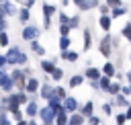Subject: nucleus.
Returning <instances> with one entry per match:
<instances>
[{
    "label": "nucleus",
    "mask_w": 131,
    "mask_h": 125,
    "mask_svg": "<svg viewBox=\"0 0 131 125\" xmlns=\"http://www.w3.org/2000/svg\"><path fill=\"white\" fill-rule=\"evenodd\" d=\"M4 55H6L8 66L20 68V66H27V64H29V57H27V53H25L20 47H8V51H6Z\"/></svg>",
    "instance_id": "f257e3e1"
},
{
    "label": "nucleus",
    "mask_w": 131,
    "mask_h": 125,
    "mask_svg": "<svg viewBox=\"0 0 131 125\" xmlns=\"http://www.w3.org/2000/svg\"><path fill=\"white\" fill-rule=\"evenodd\" d=\"M113 49H115V47H113V35H111V33H106V35L98 41V53H100L102 57H106V59H108V57L113 55Z\"/></svg>",
    "instance_id": "f03ea898"
},
{
    "label": "nucleus",
    "mask_w": 131,
    "mask_h": 125,
    "mask_svg": "<svg viewBox=\"0 0 131 125\" xmlns=\"http://www.w3.org/2000/svg\"><path fill=\"white\" fill-rule=\"evenodd\" d=\"M41 10H43V29L49 31L51 18H53V14H57V8H55L53 4H49V2H43V4H41Z\"/></svg>",
    "instance_id": "7ed1b4c3"
},
{
    "label": "nucleus",
    "mask_w": 131,
    "mask_h": 125,
    "mask_svg": "<svg viewBox=\"0 0 131 125\" xmlns=\"http://www.w3.org/2000/svg\"><path fill=\"white\" fill-rule=\"evenodd\" d=\"M39 35H41V29H39L37 25H25V29H23V33H20V37H23L25 41L39 39Z\"/></svg>",
    "instance_id": "20e7f679"
},
{
    "label": "nucleus",
    "mask_w": 131,
    "mask_h": 125,
    "mask_svg": "<svg viewBox=\"0 0 131 125\" xmlns=\"http://www.w3.org/2000/svg\"><path fill=\"white\" fill-rule=\"evenodd\" d=\"M10 78H12L14 86H16V90H25V84H27V76H25V72H23L20 68H14V70H12V74H10Z\"/></svg>",
    "instance_id": "39448f33"
},
{
    "label": "nucleus",
    "mask_w": 131,
    "mask_h": 125,
    "mask_svg": "<svg viewBox=\"0 0 131 125\" xmlns=\"http://www.w3.org/2000/svg\"><path fill=\"white\" fill-rule=\"evenodd\" d=\"M0 90L6 92V94H10V92L14 90V82H12L10 74H6V72H2V70H0Z\"/></svg>",
    "instance_id": "423d86ee"
},
{
    "label": "nucleus",
    "mask_w": 131,
    "mask_h": 125,
    "mask_svg": "<svg viewBox=\"0 0 131 125\" xmlns=\"http://www.w3.org/2000/svg\"><path fill=\"white\" fill-rule=\"evenodd\" d=\"M39 88H41V80L39 78H35V76L27 78V84H25V92L27 94L35 96V94H39Z\"/></svg>",
    "instance_id": "0eeeda50"
},
{
    "label": "nucleus",
    "mask_w": 131,
    "mask_h": 125,
    "mask_svg": "<svg viewBox=\"0 0 131 125\" xmlns=\"http://www.w3.org/2000/svg\"><path fill=\"white\" fill-rule=\"evenodd\" d=\"M61 105H63V111L70 113V115H72V113H78V109H80V102H78L74 96H70V94L61 100Z\"/></svg>",
    "instance_id": "6e6552de"
},
{
    "label": "nucleus",
    "mask_w": 131,
    "mask_h": 125,
    "mask_svg": "<svg viewBox=\"0 0 131 125\" xmlns=\"http://www.w3.org/2000/svg\"><path fill=\"white\" fill-rule=\"evenodd\" d=\"M37 117L41 119V123H55V113H53L47 105L39 109V115H37Z\"/></svg>",
    "instance_id": "1a4fd4ad"
},
{
    "label": "nucleus",
    "mask_w": 131,
    "mask_h": 125,
    "mask_svg": "<svg viewBox=\"0 0 131 125\" xmlns=\"http://www.w3.org/2000/svg\"><path fill=\"white\" fill-rule=\"evenodd\" d=\"M25 115H27V119H35V117L39 115V105H37L35 98L29 100V102L25 105Z\"/></svg>",
    "instance_id": "9d476101"
},
{
    "label": "nucleus",
    "mask_w": 131,
    "mask_h": 125,
    "mask_svg": "<svg viewBox=\"0 0 131 125\" xmlns=\"http://www.w3.org/2000/svg\"><path fill=\"white\" fill-rule=\"evenodd\" d=\"M100 76H102V70H100V68L88 66V68L84 70V78H86V80H98Z\"/></svg>",
    "instance_id": "9b49d317"
},
{
    "label": "nucleus",
    "mask_w": 131,
    "mask_h": 125,
    "mask_svg": "<svg viewBox=\"0 0 131 125\" xmlns=\"http://www.w3.org/2000/svg\"><path fill=\"white\" fill-rule=\"evenodd\" d=\"M98 27L102 29V31H111V27H113V18H111V14H100L98 16Z\"/></svg>",
    "instance_id": "f8f14e48"
},
{
    "label": "nucleus",
    "mask_w": 131,
    "mask_h": 125,
    "mask_svg": "<svg viewBox=\"0 0 131 125\" xmlns=\"http://www.w3.org/2000/svg\"><path fill=\"white\" fill-rule=\"evenodd\" d=\"M59 57L63 59V61H70V64H76L78 61V51H74V49H68V51H59Z\"/></svg>",
    "instance_id": "ddd939ff"
},
{
    "label": "nucleus",
    "mask_w": 131,
    "mask_h": 125,
    "mask_svg": "<svg viewBox=\"0 0 131 125\" xmlns=\"http://www.w3.org/2000/svg\"><path fill=\"white\" fill-rule=\"evenodd\" d=\"M51 92H53V86L49 84V80H47V82H41V88H39V98L47 100V98L51 96Z\"/></svg>",
    "instance_id": "4468645a"
},
{
    "label": "nucleus",
    "mask_w": 131,
    "mask_h": 125,
    "mask_svg": "<svg viewBox=\"0 0 131 125\" xmlns=\"http://www.w3.org/2000/svg\"><path fill=\"white\" fill-rule=\"evenodd\" d=\"M78 113H82L86 119H88V117H92V115H94V102H92V100H86L84 105H80Z\"/></svg>",
    "instance_id": "2eb2a0df"
},
{
    "label": "nucleus",
    "mask_w": 131,
    "mask_h": 125,
    "mask_svg": "<svg viewBox=\"0 0 131 125\" xmlns=\"http://www.w3.org/2000/svg\"><path fill=\"white\" fill-rule=\"evenodd\" d=\"M0 6H2V10H4V14L6 16H16V6L12 4V2H8V0H4V2H0Z\"/></svg>",
    "instance_id": "dca6fc26"
},
{
    "label": "nucleus",
    "mask_w": 131,
    "mask_h": 125,
    "mask_svg": "<svg viewBox=\"0 0 131 125\" xmlns=\"http://www.w3.org/2000/svg\"><path fill=\"white\" fill-rule=\"evenodd\" d=\"M84 82H86L84 74H74V76L68 80V86H70V88H78V86H82Z\"/></svg>",
    "instance_id": "f3484780"
},
{
    "label": "nucleus",
    "mask_w": 131,
    "mask_h": 125,
    "mask_svg": "<svg viewBox=\"0 0 131 125\" xmlns=\"http://www.w3.org/2000/svg\"><path fill=\"white\" fill-rule=\"evenodd\" d=\"M47 107H49V109H51L55 115L63 111V105H61V100H59V98H55V96H51V98L47 100Z\"/></svg>",
    "instance_id": "a211bd4d"
},
{
    "label": "nucleus",
    "mask_w": 131,
    "mask_h": 125,
    "mask_svg": "<svg viewBox=\"0 0 131 125\" xmlns=\"http://www.w3.org/2000/svg\"><path fill=\"white\" fill-rule=\"evenodd\" d=\"M39 66H41V70H43V72H45V74H47V76H51V74H53V70H55V68H57V66H55V61H53V59H43V61H41V64H39Z\"/></svg>",
    "instance_id": "6ab92c4d"
},
{
    "label": "nucleus",
    "mask_w": 131,
    "mask_h": 125,
    "mask_svg": "<svg viewBox=\"0 0 131 125\" xmlns=\"http://www.w3.org/2000/svg\"><path fill=\"white\" fill-rule=\"evenodd\" d=\"M102 74H104V76H108V78H115V76H117V70H115V64L106 59V61L102 64Z\"/></svg>",
    "instance_id": "aec40b11"
},
{
    "label": "nucleus",
    "mask_w": 131,
    "mask_h": 125,
    "mask_svg": "<svg viewBox=\"0 0 131 125\" xmlns=\"http://www.w3.org/2000/svg\"><path fill=\"white\" fill-rule=\"evenodd\" d=\"M111 105H113L115 109H117V107H123V109H127V107H129V100H127V96H123V94H117V96H113Z\"/></svg>",
    "instance_id": "412c9836"
},
{
    "label": "nucleus",
    "mask_w": 131,
    "mask_h": 125,
    "mask_svg": "<svg viewBox=\"0 0 131 125\" xmlns=\"http://www.w3.org/2000/svg\"><path fill=\"white\" fill-rule=\"evenodd\" d=\"M16 18L20 20V23H25V25H29V20H31V10L29 8H18V12H16Z\"/></svg>",
    "instance_id": "4be33fe9"
},
{
    "label": "nucleus",
    "mask_w": 131,
    "mask_h": 125,
    "mask_svg": "<svg viewBox=\"0 0 131 125\" xmlns=\"http://www.w3.org/2000/svg\"><path fill=\"white\" fill-rule=\"evenodd\" d=\"M82 39H84V43H82V51H88V49L92 47V35H90L88 29L82 31Z\"/></svg>",
    "instance_id": "5701e85b"
},
{
    "label": "nucleus",
    "mask_w": 131,
    "mask_h": 125,
    "mask_svg": "<svg viewBox=\"0 0 131 125\" xmlns=\"http://www.w3.org/2000/svg\"><path fill=\"white\" fill-rule=\"evenodd\" d=\"M29 43H31V49H33V53H37V55H41V57L47 53V51H45V47L39 43V39H33V41H29Z\"/></svg>",
    "instance_id": "b1692460"
},
{
    "label": "nucleus",
    "mask_w": 131,
    "mask_h": 125,
    "mask_svg": "<svg viewBox=\"0 0 131 125\" xmlns=\"http://www.w3.org/2000/svg\"><path fill=\"white\" fill-rule=\"evenodd\" d=\"M84 123H86V117L82 113H72L70 115V123L68 125H84Z\"/></svg>",
    "instance_id": "393cba45"
},
{
    "label": "nucleus",
    "mask_w": 131,
    "mask_h": 125,
    "mask_svg": "<svg viewBox=\"0 0 131 125\" xmlns=\"http://www.w3.org/2000/svg\"><path fill=\"white\" fill-rule=\"evenodd\" d=\"M51 96H55V98H59V100H63L66 96H68V90L63 88V86H53V92H51ZM49 96V98H51ZM47 98V100H49Z\"/></svg>",
    "instance_id": "a878e982"
},
{
    "label": "nucleus",
    "mask_w": 131,
    "mask_h": 125,
    "mask_svg": "<svg viewBox=\"0 0 131 125\" xmlns=\"http://www.w3.org/2000/svg\"><path fill=\"white\" fill-rule=\"evenodd\" d=\"M111 82H113V78H108V76H104V74H102V76L98 78V90H104V92H106V90H108V86H111Z\"/></svg>",
    "instance_id": "bb28decb"
},
{
    "label": "nucleus",
    "mask_w": 131,
    "mask_h": 125,
    "mask_svg": "<svg viewBox=\"0 0 131 125\" xmlns=\"http://www.w3.org/2000/svg\"><path fill=\"white\" fill-rule=\"evenodd\" d=\"M14 96H16V102H18V105H27V102L31 100V94H27L25 90H16Z\"/></svg>",
    "instance_id": "cd10ccee"
},
{
    "label": "nucleus",
    "mask_w": 131,
    "mask_h": 125,
    "mask_svg": "<svg viewBox=\"0 0 131 125\" xmlns=\"http://www.w3.org/2000/svg\"><path fill=\"white\" fill-rule=\"evenodd\" d=\"M68 123H70V113L61 111L55 115V125H68Z\"/></svg>",
    "instance_id": "c85d7f7f"
},
{
    "label": "nucleus",
    "mask_w": 131,
    "mask_h": 125,
    "mask_svg": "<svg viewBox=\"0 0 131 125\" xmlns=\"http://www.w3.org/2000/svg\"><path fill=\"white\" fill-rule=\"evenodd\" d=\"M123 14H127V8L125 6H115V8H111V18L115 20V18H121Z\"/></svg>",
    "instance_id": "c756f323"
},
{
    "label": "nucleus",
    "mask_w": 131,
    "mask_h": 125,
    "mask_svg": "<svg viewBox=\"0 0 131 125\" xmlns=\"http://www.w3.org/2000/svg\"><path fill=\"white\" fill-rule=\"evenodd\" d=\"M100 4H98V0H86L82 6H80V10L82 12H88V10H92V8H98Z\"/></svg>",
    "instance_id": "7c9ffc66"
},
{
    "label": "nucleus",
    "mask_w": 131,
    "mask_h": 125,
    "mask_svg": "<svg viewBox=\"0 0 131 125\" xmlns=\"http://www.w3.org/2000/svg\"><path fill=\"white\" fill-rule=\"evenodd\" d=\"M72 47V39H70V35L68 37H59V51H68Z\"/></svg>",
    "instance_id": "2f4dec72"
},
{
    "label": "nucleus",
    "mask_w": 131,
    "mask_h": 125,
    "mask_svg": "<svg viewBox=\"0 0 131 125\" xmlns=\"http://www.w3.org/2000/svg\"><path fill=\"white\" fill-rule=\"evenodd\" d=\"M111 96H117V94H121V84L119 82H111V86H108V90H106Z\"/></svg>",
    "instance_id": "473e14b6"
},
{
    "label": "nucleus",
    "mask_w": 131,
    "mask_h": 125,
    "mask_svg": "<svg viewBox=\"0 0 131 125\" xmlns=\"http://www.w3.org/2000/svg\"><path fill=\"white\" fill-rule=\"evenodd\" d=\"M49 78H51L53 82H61V80H63V70H61V68H55L53 74H51Z\"/></svg>",
    "instance_id": "72a5a7b5"
},
{
    "label": "nucleus",
    "mask_w": 131,
    "mask_h": 125,
    "mask_svg": "<svg viewBox=\"0 0 131 125\" xmlns=\"http://www.w3.org/2000/svg\"><path fill=\"white\" fill-rule=\"evenodd\" d=\"M121 35H123V37H125V39L131 43V20H129V23H127V25L121 29Z\"/></svg>",
    "instance_id": "f704fd0d"
},
{
    "label": "nucleus",
    "mask_w": 131,
    "mask_h": 125,
    "mask_svg": "<svg viewBox=\"0 0 131 125\" xmlns=\"http://www.w3.org/2000/svg\"><path fill=\"white\" fill-rule=\"evenodd\" d=\"M8 43H10L8 33H6V31H2V33H0V47H8Z\"/></svg>",
    "instance_id": "c9c22d12"
},
{
    "label": "nucleus",
    "mask_w": 131,
    "mask_h": 125,
    "mask_svg": "<svg viewBox=\"0 0 131 125\" xmlns=\"http://www.w3.org/2000/svg\"><path fill=\"white\" fill-rule=\"evenodd\" d=\"M78 27H80V16L78 14L70 16V29H78Z\"/></svg>",
    "instance_id": "e433bc0d"
},
{
    "label": "nucleus",
    "mask_w": 131,
    "mask_h": 125,
    "mask_svg": "<svg viewBox=\"0 0 131 125\" xmlns=\"http://www.w3.org/2000/svg\"><path fill=\"white\" fill-rule=\"evenodd\" d=\"M70 33H72L70 25H59V37H68Z\"/></svg>",
    "instance_id": "4c0bfd02"
},
{
    "label": "nucleus",
    "mask_w": 131,
    "mask_h": 125,
    "mask_svg": "<svg viewBox=\"0 0 131 125\" xmlns=\"http://www.w3.org/2000/svg\"><path fill=\"white\" fill-rule=\"evenodd\" d=\"M115 123H117V125H125V123H127L125 113H115Z\"/></svg>",
    "instance_id": "58836bf2"
},
{
    "label": "nucleus",
    "mask_w": 131,
    "mask_h": 125,
    "mask_svg": "<svg viewBox=\"0 0 131 125\" xmlns=\"http://www.w3.org/2000/svg\"><path fill=\"white\" fill-rule=\"evenodd\" d=\"M16 2H18V4L23 6V8H29V10H31V8L35 6V0H16Z\"/></svg>",
    "instance_id": "ea45409f"
},
{
    "label": "nucleus",
    "mask_w": 131,
    "mask_h": 125,
    "mask_svg": "<svg viewBox=\"0 0 131 125\" xmlns=\"http://www.w3.org/2000/svg\"><path fill=\"white\" fill-rule=\"evenodd\" d=\"M0 125H12V121L8 119V113H0Z\"/></svg>",
    "instance_id": "a19ab883"
},
{
    "label": "nucleus",
    "mask_w": 131,
    "mask_h": 125,
    "mask_svg": "<svg viewBox=\"0 0 131 125\" xmlns=\"http://www.w3.org/2000/svg\"><path fill=\"white\" fill-rule=\"evenodd\" d=\"M57 18H59V25H70V14H66V12H61V14L57 16Z\"/></svg>",
    "instance_id": "79ce46f5"
},
{
    "label": "nucleus",
    "mask_w": 131,
    "mask_h": 125,
    "mask_svg": "<svg viewBox=\"0 0 131 125\" xmlns=\"http://www.w3.org/2000/svg\"><path fill=\"white\" fill-rule=\"evenodd\" d=\"M88 125H102V121H100V117L92 115V117H88Z\"/></svg>",
    "instance_id": "37998d69"
},
{
    "label": "nucleus",
    "mask_w": 131,
    "mask_h": 125,
    "mask_svg": "<svg viewBox=\"0 0 131 125\" xmlns=\"http://www.w3.org/2000/svg\"><path fill=\"white\" fill-rule=\"evenodd\" d=\"M102 113H104V115H113V105H111V102H104V105H102Z\"/></svg>",
    "instance_id": "c03bdc74"
},
{
    "label": "nucleus",
    "mask_w": 131,
    "mask_h": 125,
    "mask_svg": "<svg viewBox=\"0 0 131 125\" xmlns=\"http://www.w3.org/2000/svg\"><path fill=\"white\" fill-rule=\"evenodd\" d=\"M121 94H123V96H131V84L121 86Z\"/></svg>",
    "instance_id": "a18cd8bd"
},
{
    "label": "nucleus",
    "mask_w": 131,
    "mask_h": 125,
    "mask_svg": "<svg viewBox=\"0 0 131 125\" xmlns=\"http://www.w3.org/2000/svg\"><path fill=\"white\" fill-rule=\"evenodd\" d=\"M98 10H100V14H111V6L108 4H100Z\"/></svg>",
    "instance_id": "49530a36"
},
{
    "label": "nucleus",
    "mask_w": 131,
    "mask_h": 125,
    "mask_svg": "<svg viewBox=\"0 0 131 125\" xmlns=\"http://www.w3.org/2000/svg\"><path fill=\"white\" fill-rule=\"evenodd\" d=\"M104 4H108L111 8H115V6H123V0H106Z\"/></svg>",
    "instance_id": "de8ad7c7"
},
{
    "label": "nucleus",
    "mask_w": 131,
    "mask_h": 125,
    "mask_svg": "<svg viewBox=\"0 0 131 125\" xmlns=\"http://www.w3.org/2000/svg\"><path fill=\"white\" fill-rule=\"evenodd\" d=\"M23 72H25V76H27V78H31V76H33V70H31L29 66H25V68H23Z\"/></svg>",
    "instance_id": "09e8293b"
},
{
    "label": "nucleus",
    "mask_w": 131,
    "mask_h": 125,
    "mask_svg": "<svg viewBox=\"0 0 131 125\" xmlns=\"http://www.w3.org/2000/svg\"><path fill=\"white\" fill-rule=\"evenodd\" d=\"M8 66V61H6V55H0V70L2 68H6Z\"/></svg>",
    "instance_id": "8fccbe9b"
},
{
    "label": "nucleus",
    "mask_w": 131,
    "mask_h": 125,
    "mask_svg": "<svg viewBox=\"0 0 131 125\" xmlns=\"http://www.w3.org/2000/svg\"><path fill=\"white\" fill-rule=\"evenodd\" d=\"M125 119H127V121H131V105L125 109Z\"/></svg>",
    "instance_id": "3c124183"
},
{
    "label": "nucleus",
    "mask_w": 131,
    "mask_h": 125,
    "mask_svg": "<svg viewBox=\"0 0 131 125\" xmlns=\"http://www.w3.org/2000/svg\"><path fill=\"white\" fill-rule=\"evenodd\" d=\"M90 86H92L94 90H98V80H90Z\"/></svg>",
    "instance_id": "603ef678"
},
{
    "label": "nucleus",
    "mask_w": 131,
    "mask_h": 125,
    "mask_svg": "<svg viewBox=\"0 0 131 125\" xmlns=\"http://www.w3.org/2000/svg\"><path fill=\"white\" fill-rule=\"evenodd\" d=\"M84 2H86V0H72V4H76V6H78V8H80V6H82V4H84Z\"/></svg>",
    "instance_id": "864d4df0"
},
{
    "label": "nucleus",
    "mask_w": 131,
    "mask_h": 125,
    "mask_svg": "<svg viewBox=\"0 0 131 125\" xmlns=\"http://www.w3.org/2000/svg\"><path fill=\"white\" fill-rule=\"evenodd\" d=\"M16 125H29V119H20V121H16Z\"/></svg>",
    "instance_id": "5fc2aeb1"
},
{
    "label": "nucleus",
    "mask_w": 131,
    "mask_h": 125,
    "mask_svg": "<svg viewBox=\"0 0 131 125\" xmlns=\"http://www.w3.org/2000/svg\"><path fill=\"white\" fill-rule=\"evenodd\" d=\"M125 78H127V84H131V70L127 72V76H125Z\"/></svg>",
    "instance_id": "6e6d98bb"
},
{
    "label": "nucleus",
    "mask_w": 131,
    "mask_h": 125,
    "mask_svg": "<svg viewBox=\"0 0 131 125\" xmlns=\"http://www.w3.org/2000/svg\"><path fill=\"white\" fill-rule=\"evenodd\" d=\"M61 4H63V6H68V4H72V0H61Z\"/></svg>",
    "instance_id": "4d7b16f0"
},
{
    "label": "nucleus",
    "mask_w": 131,
    "mask_h": 125,
    "mask_svg": "<svg viewBox=\"0 0 131 125\" xmlns=\"http://www.w3.org/2000/svg\"><path fill=\"white\" fill-rule=\"evenodd\" d=\"M0 96H2V90H0Z\"/></svg>",
    "instance_id": "13d9d810"
},
{
    "label": "nucleus",
    "mask_w": 131,
    "mask_h": 125,
    "mask_svg": "<svg viewBox=\"0 0 131 125\" xmlns=\"http://www.w3.org/2000/svg\"><path fill=\"white\" fill-rule=\"evenodd\" d=\"M0 2H4V0H0Z\"/></svg>",
    "instance_id": "bf43d9fd"
},
{
    "label": "nucleus",
    "mask_w": 131,
    "mask_h": 125,
    "mask_svg": "<svg viewBox=\"0 0 131 125\" xmlns=\"http://www.w3.org/2000/svg\"><path fill=\"white\" fill-rule=\"evenodd\" d=\"M129 57H131V55H129Z\"/></svg>",
    "instance_id": "052dcab7"
}]
</instances>
